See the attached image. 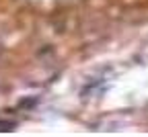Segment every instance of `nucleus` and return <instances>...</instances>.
I'll list each match as a JSON object with an SVG mask.
<instances>
[{"label":"nucleus","instance_id":"nucleus-1","mask_svg":"<svg viewBox=\"0 0 148 137\" xmlns=\"http://www.w3.org/2000/svg\"><path fill=\"white\" fill-rule=\"evenodd\" d=\"M16 127L14 121H0V131H12Z\"/></svg>","mask_w":148,"mask_h":137}]
</instances>
